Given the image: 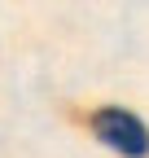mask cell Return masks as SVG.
Returning a JSON list of instances; mask_svg holds the SVG:
<instances>
[{
  "label": "cell",
  "instance_id": "6da1fadb",
  "mask_svg": "<svg viewBox=\"0 0 149 158\" xmlns=\"http://www.w3.org/2000/svg\"><path fill=\"white\" fill-rule=\"evenodd\" d=\"M92 132H97L101 145H110L123 158H145L149 154V127H145V118H136L123 106H101L97 114H92Z\"/></svg>",
  "mask_w": 149,
  "mask_h": 158
}]
</instances>
